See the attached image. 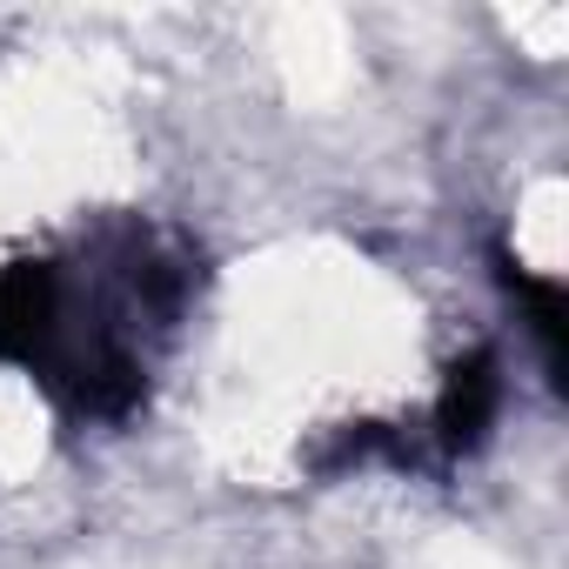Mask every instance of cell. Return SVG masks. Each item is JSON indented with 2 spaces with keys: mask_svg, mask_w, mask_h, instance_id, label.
Here are the masks:
<instances>
[{
  "mask_svg": "<svg viewBox=\"0 0 569 569\" xmlns=\"http://www.w3.org/2000/svg\"><path fill=\"white\" fill-rule=\"evenodd\" d=\"M496 402H502V382H496V356L482 349V356H469V362L449 376V389H442V409H436L442 449H449V456L476 449V442L489 436V422H496Z\"/></svg>",
  "mask_w": 569,
  "mask_h": 569,
  "instance_id": "1",
  "label": "cell"
}]
</instances>
